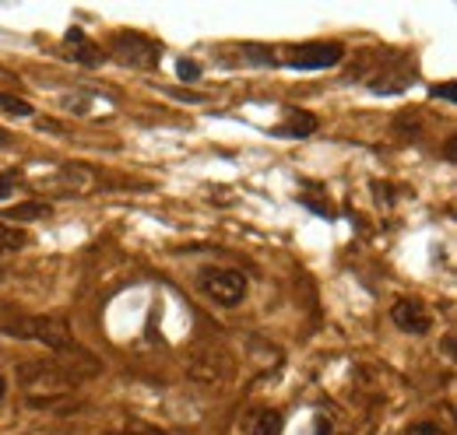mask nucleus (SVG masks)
I'll return each instance as SVG.
<instances>
[{"instance_id":"nucleus-15","label":"nucleus","mask_w":457,"mask_h":435,"mask_svg":"<svg viewBox=\"0 0 457 435\" xmlns=\"http://www.w3.org/2000/svg\"><path fill=\"white\" fill-rule=\"evenodd\" d=\"M317 435H331V425L324 418H317Z\"/></svg>"},{"instance_id":"nucleus-9","label":"nucleus","mask_w":457,"mask_h":435,"mask_svg":"<svg viewBox=\"0 0 457 435\" xmlns=\"http://www.w3.org/2000/svg\"><path fill=\"white\" fill-rule=\"evenodd\" d=\"M50 204L46 201H32V204H14V208H7L4 215L11 218V221H32V218H50Z\"/></svg>"},{"instance_id":"nucleus-12","label":"nucleus","mask_w":457,"mask_h":435,"mask_svg":"<svg viewBox=\"0 0 457 435\" xmlns=\"http://www.w3.org/2000/svg\"><path fill=\"white\" fill-rule=\"evenodd\" d=\"M21 186V168H4L0 172V201H7Z\"/></svg>"},{"instance_id":"nucleus-14","label":"nucleus","mask_w":457,"mask_h":435,"mask_svg":"<svg viewBox=\"0 0 457 435\" xmlns=\"http://www.w3.org/2000/svg\"><path fill=\"white\" fill-rule=\"evenodd\" d=\"M404 435H444V429H440V425H429V422H422V425H415L411 432H404Z\"/></svg>"},{"instance_id":"nucleus-5","label":"nucleus","mask_w":457,"mask_h":435,"mask_svg":"<svg viewBox=\"0 0 457 435\" xmlns=\"http://www.w3.org/2000/svg\"><path fill=\"white\" fill-rule=\"evenodd\" d=\"M391 320L404 333H429V326H433V316L426 313V306L419 299H398L391 306Z\"/></svg>"},{"instance_id":"nucleus-11","label":"nucleus","mask_w":457,"mask_h":435,"mask_svg":"<svg viewBox=\"0 0 457 435\" xmlns=\"http://www.w3.org/2000/svg\"><path fill=\"white\" fill-rule=\"evenodd\" d=\"M0 109L11 112V116H36L32 103H25V99H18V95H7V92H0Z\"/></svg>"},{"instance_id":"nucleus-10","label":"nucleus","mask_w":457,"mask_h":435,"mask_svg":"<svg viewBox=\"0 0 457 435\" xmlns=\"http://www.w3.org/2000/svg\"><path fill=\"white\" fill-rule=\"evenodd\" d=\"M25 242H29L25 228H14V225H4V221H0V257H4V253H18Z\"/></svg>"},{"instance_id":"nucleus-7","label":"nucleus","mask_w":457,"mask_h":435,"mask_svg":"<svg viewBox=\"0 0 457 435\" xmlns=\"http://www.w3.org/2000/svg\"><path fill=\"white\" fill-rule=\"evenodd\" d=\"M67 46H74V53H78V60H81L85 67H96V63L103 60L99 46H96V43H88L81 29H71V32H67Z\"/></svg>"},{"instance_id":"nucleus-2","label":"nucleus","mask_w":457,"mask_h":435,"mask_svg":"<svg viewBox=\"0 0 457 435\" xmlns=\"http://www.w3.org/2000/svg\"><path fill=\"white\" fill-rule=\"evenodd\" d=\"M159 43L141 32H116L110 39V56L127 67H155L159 63Z\"/></svg>"},{"instance_id":"nucleus-13","label":"nucleus","mask_w":457,"mask_h":435,"mask_svg":"<svg viewBox=\"0 0 457 435\" xmlns=\"http://www.w3.org/2000/svg\"><path fill=\"white\" fill-rule=\"evenodd\" d=\"M176 70H179V78H190V81H197V78H201V67H197V63H190V60H183Z\"/></svg>"},{"instance_id":"nucleus-6","label":"nucleus","mask_w":457,"mask_h":435,"mask_svg":"<svg viewBox=\"0 0 457 435\" xmlns=\"http://www.w3.org/2000/svg\"><path fill=\"white\" fill-rule=\"evenodd\" d=\"M286 429V418L282 411H271V407H257L243 418V435H282Z\"/></svg>"},{"instance_id":"nucleus-4","label":"nucleus","mask_w":457,"mask_h":435,"mask_svg":"<svg viewBox=\"0 0 457 435\" xmlns=\"http://www.w3.org/2000/svg\"><path fill=\"white\" fill-rule=\"evenodd\" d=\"M7 333L14 337H29V341H39V344H54V348H63L71 344V330L63 320L57 316H32V320H18V324L4 326Z\"/></svg>"},{"instance_id":"nucleus-3","label":"nucleus","mask_w":457,"mask_h":435,"mask_svg":"<svg viewBox=\"0 0 457 435\" xmlns=\"http://www.w3.org/2000/svg\"><path fill=\"white\" fill-rule=\"evenodd\" d=\"M345 60L342 43H303L288 50V67L295 70H328Z\"/></svg>"},{"instance_id":"nucleus-8","label":"nucleus","mask_w":457,"mask_h":435,"mask_svg":"<svg viewBox=\"0 0 457 435\" xmlns=\"http://www.w3.org/2000/svg\"><path fill=\"white\" fill-rule=\"evenodd\" d=\"M292 119L288 123H282V127H275V134H292V137H310L313 130H317V119L310 116V112H288Z\"/></svg>"},{"instance_id":"nucleus-17","label":"nucleus","mask_w":457,"mask_h":435,"mask_svg":"<svg viewBox=\"0 0 457 435\" xmlns=\"http://www.w3.org/2000/svg\"><path fill=\"white\" fill-rule=\"evenodd\" d=\"M0 397H4V376H0Z\"/></svg>"},{"instance_id":"nucleus-1","label":"nucleus","mask_w":457,"mask_h":435,"mask_svg":"<svg viewBox=\"0 0 457 435\" xmlns=\"http://www.w3.org/2000/svg\"><path fill=\"white\" fill-rule=\"evenodd\" d=\"M194 284H197L212 302H219V306H239V302L246 299V291H250V281H246L243 274L232 271V267H219V264L201 267L197 277H194Z\"/></svg>"},{"instance_id":"nucleus-16","label":"nucleus","mask_w":457,"mask_h":435,"mask_svg":"<svg viewBox=\"0 0 457 435\" xmlns=\"http://www.w3.org/2000/svg\"><path fill=\"white\" fill-rule=\"evenodd\" d=\"M11 141H14V137H11V130H4V127H0V148H7Z\"/></svg>"}]
</instances>
